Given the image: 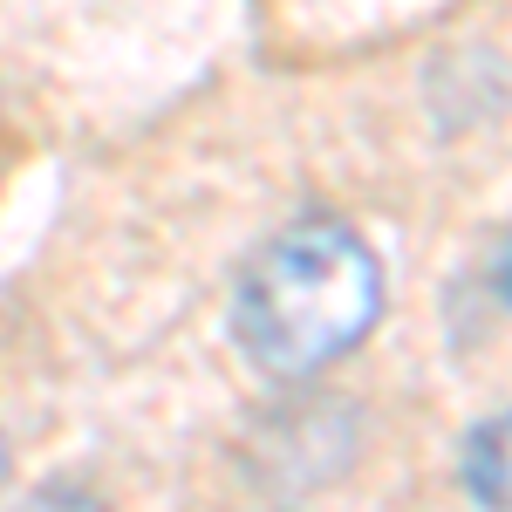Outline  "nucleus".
I'll list each match as a JSON object with an SVG mask.
<instances>
[{
    "label": "nucleus",
    "instance_id": "nucleus-1",
    "mask_svg": "<svg viewBox=\"0 0 512 512\" xmlns=\"http://www.w3.org/2000/svg\"><path fill=\"white\" fill-rule=\"evenodd\" d=\"M383 321V260L369 239L308 219L246 267L233 294V335L267 376H315Z\"/></svg>",
    "mask_w": 512,
    "mask_h": 512
},
{
    "label": "nucleus",
    "instance_id": "nucleus-2",
    "mask_svg": "<svg viewBox=\"0 0 512 512\" xmlns=\"http://www.w3.org/2000/svg\"><path fill=\"white\" fill-rule=\"evenodd\" d=\"M465 492H472L478 512H512V410L485 417L472 437H465Z\"/></svg>",
    "mask_w": 512,
    "mask_h": 512
},
{
    "label": "nucleus",
    "instance_id": "nucleus-3",
    "mask_svg": "<svg viewBox=\"0 0 512 512\" xmlns=\"http://www.w3.org/2000/svg\"><path fill=\"white\" fill-rule=\"evenodd\" d=\"M21 512H110V506H103L89 485H41Z\"/></svg>",
    "mask_w": 512,
    "mask_h": 512
},
{
    "label": "nucleus",
    "instance_id": "nucleus-4",
    "mask_svg": "<svg viewBox=\"0 0 512 512\" xmlns=\"http://www.w3.org/2000/svg\"><path fill=\"white\" fill-rule=\"evenodd\" d=\"M499 294H506V308H512V246L499 253Z\"/></svg>",
    "mask_w": 512,
    "mask_h": 512
},
{
    "label": "nucleus",
    "instance_id": "nucleus-5",
    "mask_svg": "<svg viewBox=\"0 0 512 512\" xmlns=\"http://www.w3.org/2000/svg\"><path fill=\"white\" fill-rule=\"evenodd\" d=\"M0 478H7V437H0Z\"/></svg>",
    "mask_w": 512,
    "mask_h": 512
}]
</instances>
